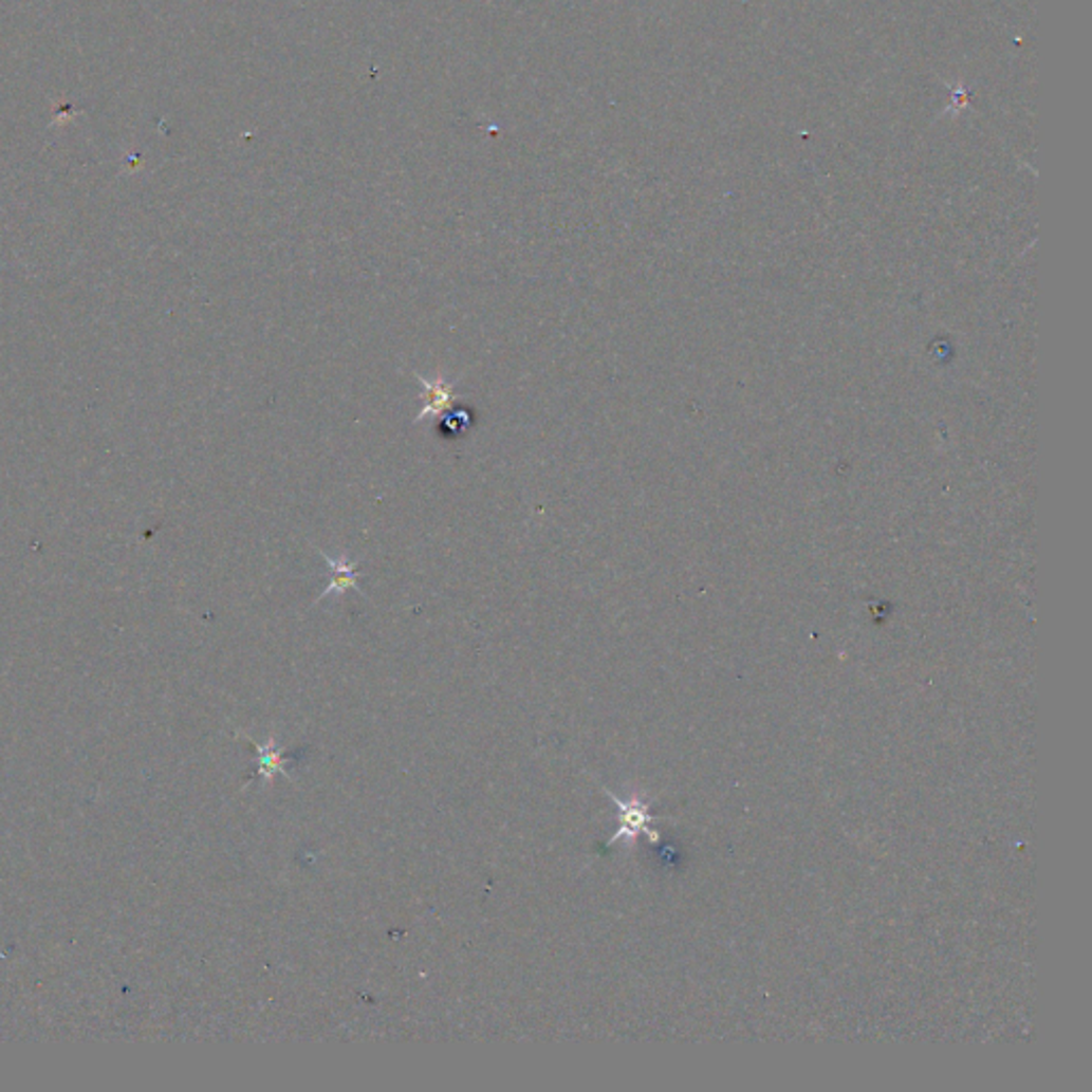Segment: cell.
Returning <instances> with one entry per match:
<instances>
[{"label":"cell","instance_id":"6da1fadb","mask_svg":"<svg viewBox=\"0 0 1092 1092\" xmlns=\"http://www.w3.org/2000/svg\"><path fill=\"white\" fill-rule=\"evenodd\" d=\"M414 381L421 385V400L425 402L423 410L414 417L412 425H421L425 421H436L440 419L446 410H450L455 404L467 400V393H457L455 391V383H450L444 372H436L433 378H425L423 374L414 372L412 374Z\"/></svg>","mask_w":1092,"mask_h":1092},{"label":"cell","instance_id":"7a4b0ae2","mask_svg":"<svg viewBox=\"0 0 1092 1092\" xmlns=\"http://www.w3.org/2000/svg\"><path fill=\"white\" fill-rule=\"evenodd\" d=\"M318 551H320L322 559L329 566V582L322 589V593L314 599V604L322 601L325 597H341L348 591H356L358 595L368 597V593L358 587V578H360V572H358V563L360 561L358 559H348L344 555L333 557V555L325 553L322 549H318Z\"/></svg>","mask_w":1092,"mask_h":1092},{"label":"cell","instance_id":"3957f363","mask_svg":"<svg viewBox=\"0 0 1092 1092\" xmlns=\"http://www.w3.org/2000/svg\"><path fill=\"white\" fill-rule=\"evenodd\" d=\"M613 800L617 802V807L622 811V817H619L622 819V828L617 830V834L606 845H615L622 838H634L638 832H647L651 838H655V832L649 830L651 817H649V813H647V809H645V804L641 800H619L615 796H613Z\"/></svg>","mask_w":1092,"mask_h":1092},{"label":"cell","instance_id":"277c9868","mask_svg":"<svg viewBox=\"0 0 1092 1092\" xmlns=\"http://www.w3.org/2000/svg\"><path fill=\"white\" fill-rule=\"evenodd\" d=\"M253 743L259 752V773H257L259 777H263L267 781H272L276 775L289 777V764L295 760V756H289L286 749L280 747L274 737H270L265 745H261L257 741H253Z\"/></svg>","mask_w":1092,"mask_h":1092}]
</instances>
